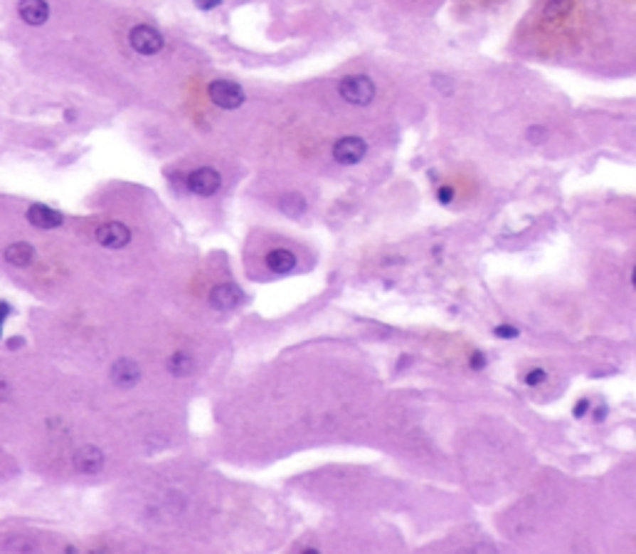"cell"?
Here are the masks:
<instances>
[{"mask_svg": "<svg viewBox=\"0 0 636 554\" xmlns=\"http://www.w3.org/2000/svg\"><path fill=\"white\" fill-rule=\"evenodd\" d=\"M244 301V291L236 284H219L211 289L209 294V306L216 311H231Z\"/></svg>", "mask_w": 636, "mask_h": 554, "instance_id": "obj_7", "label": "cell"}, {"mask_svg": "<svg viewBox=\"0 0 636 554\" xmlns=\"http://www.w3.org/2000/svg\"><path fill=\"white\" fill-rule=\"evenodd\" d=\"M368 152V144L363 137H341L333 144V159L338 164H358Z\"/></svg>", "mask_w": 636, "mask_h": 554, "instance_id": "obj_4", "label": "cell"}, {"mask_svg": "<svg viewBox=\"0 0 636 554\" xmlns=\"http://www.w3.org/2000/svg\"><path fill=\"white\" fill-rule=\"evenodd\" d=\"M527 137H529V142L539 144L544 137H547V129H544V127H529L527 129Z\"/></svg>", "mask_w": 636, "mask_h": 554, "instance_id": "obj_19", "label": "cell"}, {"mask_svg": "<svg viewBox=\"0 0 636 554\" xmlns=\"http://www.w3.org/2000/svg\"><path fill=\"white\" fill-rule=\"evenodd\" d=\"M494 336H497V339H517L519 331L514 329V326L502 324V326H497V329H494Z\"/></svg>", "mask_w": 636, "mask_h": 554, "instance_id": "obj_18", "label": "cell"}, {"mask_svg": "<svg viewBox=\"0 0 636 554\" xmlns=\"http://www.w3.org/2000/svg\"><path fill=\"white\" fill-rule=\"evenodd\" d=\"M209 97L216 107L236 110L244 105L246 95H244V90H241L236 82H231V80H214V82L209 85Z\"/></svg>", "mask_w": 636, "mask_h": 554, "instance_id": "obj_2", "label": "cell"}, {"mask_svg": "<svg viewBox=\"0 0 636 554\" xmlns=\"http://www.w3.org/2000/svg\"><path fill=\"white\" fill-rule=\"evenodd\" d=\"M129 45L139 55H157L164 48V38H161V33L157 28H152V25H134L129 30Z\"/></svg>", "mask_w": 636, "mask_h": 554, "instance_id": "obj_3", "label": "cell"}, {"mask_svg": "<svg viewBox=\"0 0 636 554\" xmlns=\"http://www.w3.org/2000/svg\"><path fill=\"white\" fill-rule=\"evenodd\" d=\"M191 368H194V361H191L189 353H174L169 358V373L174 378H184L189 375Z\"/></svg>", "mask_w": 636, "mask_h": 554, "instance_id": "obj_16", "label": "cell"}, {"mask_svg": "<svg viewBox=\"0 0 636 554\" xmlns=\"http://www.w3.org/2000/svg\"><path fill=\"white\" fill-rule=\"evenodd\" d=\"M35 259V249L30 244H25V241H15V244H10L8 249H5V261L13 266H30Z\"/></svg>", "mask_w": 636, "mask_h": 554, "instance_id": "obj_13", "label": "cell"}, {"mask_svg": "<svg viewBox=\"0 0 636 554\" xmlns=\"http://www.w3.org/2000/svg\"><path fill=\"white\" fill-rule=\"evenodd\" d=\"M338 95L356 107H366L376 97V82L368 75H348L338 82Z\"/></svg>", "mask_w": 636, "mask_h": 554, "instance_id": "obj_1", "label": "cell"}, {"mask_svg": "<svg viewBox=\"0 0 636 554\" xmlns=\"http://www.w3.org/2000/svg\"><path fill=\"white\" fill-rule=\"evenodd\" d=\"M632 284H634V289H636V266H634V274H632Z\"/></svg>", "mask_w": 636, "mask_h": 554, "instance_id": "obj_28", "label": "cell"}, {"mask_svg": "<svg viewBox=\"0 0 636 554\" xmlns=\"http://www.w3.org/2000/svg\"><path fill=\"white\" fill-rule=\"evenodd\" d=\"M196 3V8L199 10H214V8H219L221 5V0H194Z\"/></svg>", "mask_w": 636, "mask_h": 554, "instance_id": "obj_24", "label": "cell"}, {"mask_svg": "<svg viewBox=\"0 0 636 554\" xmlns=\"http://www.w3.org/2000/svg\"><path fill=\"white\" fill-rule=\"evenodd\" d=\"M279 209L289 216H301L306 211V199L301 194H286V196H281Z\"/></svg>", "mask_w": 636, "mask_h": 554, "instance_id": "obj_15", "label": "cell"}, {"mask_svg": "<svg viewBox=\"0 0 636 554\" xmlns=\"http://www.w3.org/2000/svg\"><path fill=\"white\" fill-rule=\"evenodd\" d=\"M28 221L38 229H58L63 224V214H58L55 209L43 204H33L28 209Z\"/></svg>", "mask_w": 636, "mask_h": 554, "instance_id": "obj_11", "label": "cell"}, {"mask_svg": "<svg viewBox=\"0 0 636 554\" xmlns=\"http://www.w3.org/2000/svg\"><path fill=\"white\" fill-rule=\"evenodd\" d=\"M219 186H221V174L216 172V169H211V167L194 169V172L186 177V189H189L191 194L211 196V194L219 191Z\"/></svg>", "mask_w": 636, "mask_h": 554, "instance_id": "obj_5", "label": "cell"}, {"mask_svg": "<svg viewBox=\"0 0 636 554\" xmlns=\"http://www.w3.org/2000/svg\"><path fill=\"white\" fill-rule=\"evenodd\" d=\"M75 470L83 472V475H97L105 467V455L100 447L95 445H83L78 452H75Z\"/></svg>", "mask_w": 636, "mask_h": 554, "instance_id": "obj_8", "label": "cell"}, {"mask_svg": "<svg viewBox=\"0 0 636 554\" xmlns=\"http://www.w3.org/2000/svg\"><path fill=\"white\" fill-rule=\"evenodd\" d=\"M8 346H10V348H18V346H23V341L13 339V341H10V343H8Z\"/></svg>", "mask_w": 636, "mask_h": 554, "instance_id": "obj_27", "label": "cell"}, {"mask_svg": "<svg viewBox=\"0 0 636 554\" xmlns=\"http://www.w3.org/2000/svg\"><path fill=\"white\" fill-rule=\"evenodd\" d=\"M266 266H269V271H274V274H289V271H294V266H296V256L291 254L289 249H274L266 254Z\"/></svg>", "mask_w": 636, "mask_h": 554, "instance_id": "obj_12", "label": "cell"}, {"mask_svg": "<svg viewBox=\"0 0 636 554\" xmlns=\"http://www.w3.org/2000/svg\"><path fill=\"white\" fill-rule=\"evenodd\" d=\"M112 383L120 388H132L139 383V378H142V371H139V366L134 363L132 358H120L117 363L112 366Z\"/></svg>", "mask_w": 636, "mask_h": 554, "instance_id": "obj_9", "label": "cell"}, {"mask_svg": "<svg viewBox=\"0 0 636 554\" xmlns=\"http://www.w3.org/2000/svg\"><path fill=\"white\" fill-rule=\"evenodd\" d=\"M544 380H547V371H542V368H534L524 375V383H527V385H539V383H544Z\"/></svg>", "mask_w": 636, "mask_h": 554, "instance_id": "obj_17", "label": "cell"}, {"mask_svg": "<svg viewBox=\"0 0 636 554\" xmlns=\"http://www.w3.org/2000/svg\"><path fill=\"white\" fill-rule=\"evenodd\" d=\"M97 241L105 249H124L132 241V231L127 229V224L120 221H107L97 229Z\"/></svg>", "mask_w": 636, "mask_h": 554, "instance_id": "obj_6", "label": "cell"}, {"mask_svg": "<svg viewBox=\"0 0 636 554\" xmlns=\"http://www.w3.org/2000/svg\"><path fill=\"white\" fill-rule=\"evenodd\" d=\"M452 196H455V191H452L450 186H442V189L438 191V199H440L442 204H450V201H452Z\"/></svg>", "mask_w": 636, "mask_h": 554, "instance_id": "obj_23", "label": "cell"}, {"mask_svg": "<svg viewBox=\"0 0 636 554\" xmlns=\"http://www.w3.org/2000/svg\"><path fill=\"white\" fill-rule=\"evenodd\" d=\"M10 395H13V388H10L8 378L0 375V400H8Z\"/></svg>", "mask_w": 636, "mask_h": 554, "instance_id": "obj_22", "label": "cell"}, {"mask_svg": "<svg viewBox=\"0 0 636 554\" xmlns=\"http://www.w3.org/2000/svg\"><path fill=\"white\" fill-rule=\"evenodd\" d=\"M18 13L28 25H45L50 18V5L45 0H20Z\"/></svg>", "mask_w": 636, "mask_h": 554, "instance_id": "obj_10", "label": "cell"}, {"mask_svg": "<svg viewBox=\"0 0 636 554\" xmlns=\"http://www.w3.org/2000/svg\"><path fill=\"white\" fill-rule=\"evenodd\" d=\"M604 417H607V405H604V403H602V405H599L597 410H594V420H597V422H602Z\"/></svg>", "mask_w": 636, "mask_h": 554, "instance_id": "obj_26", "label": "cell"}, {"mask_svg": "<svg viewBox=\"0 0 636 554\" xmlns=\"http://www.w3.org/2000/svg\"><path fill=\"white\" fill-rule=\"evenodd\" d=\"M10 304L8 301H0V331H3V324H5V319H8V314H10Z\"/></svg>", "mask_w": 636, "mask_h": 554, "instance_id": "obj_25", "label": "cell"}, {"mask_svg": "<svg viewBox=\"0 0 636 554\" xmlns=\"http://www.w3.org/2000/svg\"><path fill=\"white\" fill-rule=\"evenodd\" d=\"M589 407H592V403H589L587 398H582V400L574 405V417H584L589 412Z\"/></svg>", "mask_w": 636, "mask_h": 554, "instance_id": "obj_20", "label": "cell"}, {"mask_svg": "<svg viewBox=\"0 0 636 554\" xmlns=\"http://www.w3.org/2000/svg\"><path fill=\"white\" fill-rule=\"evenodd\" d=\"M484 366H487V358H484V356L479 353V351H475V353H472V358H470V368L482 371Z\"/></svg>", "mask_w": 636, "mask_h": 554, "instance_id": "obj_21", "label": "cell"}, {"mask_svg": "<svg viewBox=\"0 0 636 554\" xmlns=\"http://www.w3.org/2000/svg\"><path fill=\"white\" fill-rule=\"evenodd\" d=\"M574 8V0H547L542 8L544 20H562L564 15H569Z\"/></svg>", "mask_w": 636, "mask_h": 554, "instance_id": "obj_14", "label": "cell"}]
</instances>
